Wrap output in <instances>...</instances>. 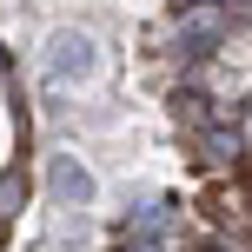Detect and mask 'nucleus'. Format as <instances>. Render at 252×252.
<instances>
[{"label": "nucleus", "mask_w": 252, "mask_h": 252, "mask_svg": "<svg viewBox=\"0 0 252 252\" xmlns=\"http://www.w3.org/2000/svg\"><path fill=\"white\" fill-rule=\"evenodd\" d=\"M93 66H100V60H93V40L87 33H53V53H47V73L53 80H87Z\"/></svg>", "instance_id": "1"}, {"label": "nucleus", "mask_w": 252, "mask_h": 252, "mask_svg": "<svg viewBox=\"0 0 252 252\" xmlns=\"http://www.w3.org/2000/svg\"><path fill=\"white\" fill-rule=\"evenodd\" d=\"M53 192H60V199H73V206H87V199H93V179L80 173L73 159H60V166H53Z\"/></svg>", "instance_id": "2"}]
</instances>
